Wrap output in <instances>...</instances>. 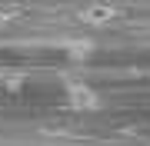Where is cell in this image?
<instances>
[{"label":"cell","mask_w":150,"mask_h":146,"mask_svg":"<svg viewBox=\"0 0 150 146\" xmlns=\"http://www.w3.org/2000/svg\"><path fill=\"white\" fill-rule=\"evenodd\" d=\"M67 96H70L74 110H100V96L87 83H67Z\"/></svg>","instance_id":"6da1fadb"},{"label":"cell","mask_w":150,"mask_h":146,"mask_svg":"<svg viewBox=\"0 0 150 146\" xmlns=\"http://www.w3.org/2000/svg\"><path fill=\"white\" fill-rule=\"evenodd\" d=\"M113 17H117V10L107 3H93V7H83L80 13H77V20L87 23V27H110Z\"/></svg>","instance_id":"7a4b0ae2"},{"label":"cell","mask_w":150,"mask_h":146,"mask_svg":"<svg viewBox=\"0 0 150 146\" xmlns=\"http://www.w3.org/2000/svg\"><path fill=\"white\" fill-rule=\"evenodd\" d=\"M64 50H67L70 57H87V53L93 50V43H90V40H67Z\"/></svg>","instance_id":"3957f363"},{"label":"cell","mask_w":150,"mask_h":146,"mask_svg":"<svg viewBox=\"0 0 150 146\" xmlns=\"http://www.w3.org/2000/svg\"><path fill=\"white\" fill-rule=\"evenodd\" d=\"M7 23H10V13H7V10H0V27H7Z\"/></svg>","instance_id":"277c9868"}]
</instances>
